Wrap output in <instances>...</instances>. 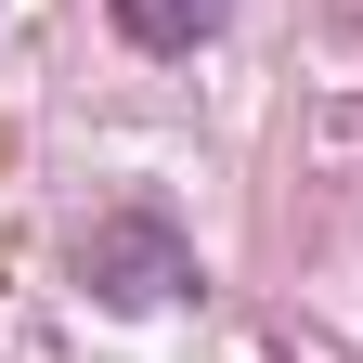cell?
Returning a JSON list of instances; mask_svg holds the SVG:
<instances>
[{"label": "cell", "instance_id": "obj_1", "mask_svg": "<svg viewBox=\"0 0 363 363\" xmlns=\"http://www.w3.org/2000/svg\"><path fill=\"white\" fill-rule=\"evenodd\" d=\"M78 272H91V298L156 311V298H182V286H195V247H182L156 208H117V220H91V234H78Z\"/></svg>", "mask_w": 363, "mask_h": 363}, {"label": "cell", "instance_id": "obj_2", "mask_svg": "<svg viewBox=\"0 0 363 363\" xmlns=\"http://www.w3.org/2000/svg\"><path fill=\"white\" fill-rule=\"evenodd\" d=\"M130 52H195V39H220V13L234 0H104Z\"/></svg>", "mask_w": 363, "mask_h": 363}]
</instances>
